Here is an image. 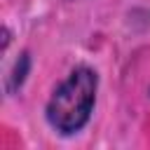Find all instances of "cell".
<instances>
[{
    "label": "cell",
    "instance_id": "6da1fadb",
    "mask_svg": "<svg viewBox=\"0 0 150 150\" xmlns=\"http://www.w3.org/2000/svg\"><path fill=\"white\" fill-rule=\"evenodd\" d=\"M96 89H98V75L87 66L75 68L47 101L49 127L63 136L77 134L91 117L96 103Z\"/></svg>",
    "mask_w": 150,
    "mask_h": 150
},
{
    "label": "cell",
    "instance_id": "7a4b0ae2",
    "mask_svg": "<svg viewBox=\"0 0 150 150\" xmlns=\"http://www.w3.org/2000/svg\"><path fill=\"white\" fill-rule=\"evenodd\" d=\"M28 66H30V59H28V54L23 52L21 54V59L16 61V68H14V75H12V89H16L21 82H23V77H26V70H28Z\"/></svg>",
    "mask_w": 150,
    "mask_h": 150
}]
</instances>
